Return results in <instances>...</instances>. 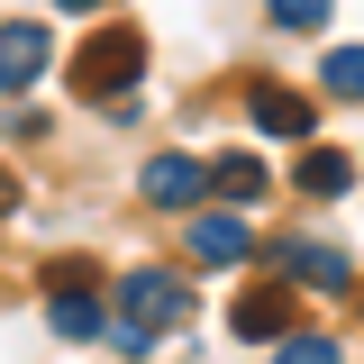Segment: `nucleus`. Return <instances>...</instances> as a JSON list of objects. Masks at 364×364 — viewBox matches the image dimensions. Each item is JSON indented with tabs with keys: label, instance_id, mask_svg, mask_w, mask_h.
I'll return each mask as SVG.
<instances>
[{
	"label": "nucleus",
	"instance_id": "nucleus-1",
	"mask_svg": "<svg viewBox=\"0 0 364 364\" xmlns=\"http://www.w3.org/2000/svg\"><path fill=\"white\" fill-rule=\"evenodd\" d=\"M182 318H191V282L182 273H155V264L119 273V310H109L119 346H155V337H173Z\"/></svg>",
	"mask_w": 364,
	"mask_h": 364
},
{
	"label": "nucleus",
	"instance_id": "nucleus-2",
	"mask_svg": "<svg viewBox=\"0 0 364 364\" xmlns=\"http://www.w3.org/2000/svg\"><path fill=\"white\" fill-rule=\"evenodd\" d=\"M136 73H146V37L109 28V37H91V46H82L73 91H82V100H109V91H136Z\"/></svg>",
	"mask_w": 364,
	"mask_h": 364
},
{
	"label": "nucleus",
	"instance_id": "nucleus-3",
	"mask_svg": "<svg viewBox=\"0 0 364 364\" xmlns=\"http://www.w3.org/2000/svg\"><path fill=\"white\" fill-rule=\"evenodd\" d=\"M136 191H146L155 210H191V200L210 191V164H191V155H155V164L136 173Z\"/></svg>",
	"mask_w": 364,
	"mask_h": 364
},
{
	"label": "nucleus",
	"instance_id": "nucleus-4",
	"mask_svg": "<svg viewBox=\"0 0 364 364\" xmlns=\"http://www.w3.org/2000/svg\"><path fill=\"white\" fill-rule=\"evenodd\" d=\"M55 64V46H46V28H28V18H9L0 28V91H28Z\"/></svg>",
	"mask_w": 364,
	"mask_h": 364
},
{
	"label": "nucleus",
	"instance_id": "nucleus-5",
	"mask_svg": "<svg viewBox=\"0 0 364 364\" xmlns=\"http://www.w3.org/2000/svg\"><path fill=\"white\" fill-rule=\"evenodd\" d=\"M246 109H255V128H264V136H310V100L282 91V82H255V91H246Z\"/></svg>",
	"mask_w": 364,
	"mask_h": 364
},
{
	"label": "nucleus",
	"instance_id": "nucleus-6",
	"mask_svg": "<svg viewBox=\"0 0 364 364\" xmlns=\"http://www.w3.org/2000/svg\"><path fill=\"white\" fill-rule=\"evenodd\" d=\"M291 328V291L282 282H264V291H237V337L255 346V337H282Z\"/></svg>",
	"mask_w": 364,
	"mask_h": 364
},
{
	"label": "nucleus",
	"instance_id": "nucleus-7",
	"mask_svg": "<svg viewBox=\"0 0 364 364\" xmlns=\"http://www.w3.org/2000/svg\"><path fill=\"white\" fill-rule=\"evenodd\" d=\"M282 273H291V282H310V291H346V282H355L337 246H282Z\"/></svg>",
	"mask_w": 364,
	"mask_h": 364
},
{
	"label": "nucleus",
	"instance_id": "nucleus-8",
	"mask_svg": "<svg viewBox=\"0 0 364 364\" xmlns=\"http://www.w3.org/2000/svg\"><path fill=\"white\" fill-rule=\"evenodd\" d=\"M191 255L200 264H246V219H191Z\"/></svg>",
	"mask_w": 364,
	"mask_h": 364
},
{
	"label": "nucleus",
	"instance_id": "nucleus-9",
	"mask_svg": "<svg viewBox=\"0 0 364 364\" xmlns=\"http://www.w3.org/2000/svg\"><path fill=\"white\" fill-rule=\"evenodd\" d=\"M264 164H255V155H219V164H210V191H228V200H237V210H246V200H264Z\"/></svg>",
	"mask_w": 364,
	"mask_h": 364
},
{
	"label": "nucleus",
	"instance_id": "nucleus-10",
	"mask_svg": "<svg viewBox=\"0 0 364 364\" xmlns=\"http://www.w3.org/2000/svg\"><path fill=\"white\" fill-rule=\"evenodd\" d=\"M55 337H100V328H109V301H91V291H55Z\"/></svg>",
	"mask_w": 364,
	"mask_h": 364
},
{
	"label": "nucleus",
	"instance_id": "nucleus-11",
	"mask_svg": "<svg viewBox=\"0 0 364 364\" xmlns=\"http://www.w3.org/2000/svg\"><path fill=\"white\" fill-rule=\"evenodd\" d=\"M346 182H355V164H346L337 146H310V155H301V191H318V200H337Z\"/></svg>",
	"mask_w": 364,
	"mask_h": 364
},
{
	"label": "nucleus",
	"instance_id": "nucleus-12",
	"mask_svg": "<svg viewBox=\"0 0 364 364\" xmlns=\"http://www.w3.org/2000/svg\"><path fill=\"white\" fill-rule=\"evenodd\" d=\"M328 91L337 100H364V46H337L328 55Z\"/></svg>",
	"mask_w": 364,
	"mask_h": 364
},
{
	"label": "nucleus",
	"instance_id": "nucleus-13",
	"mask_svg": "<svg viewBox=\"0 0 364 364\" xmlns=\"http://www.w3.org/2000/svg\"><path fill=\"white\" fill-rule=\"evenodd\" d=\"M282 364H346L337 337H282Z\"/></svg>",
	"mask_w": 364,
	"mask_h": 364
},
{
	"label": "nucleus",
	"instance_id": "nucleus-14",
	"mask_svg": "<svg viewBox=\"0 0 364 364\" xmlns=\"http://www.w3.org/2000/svg\"><path fill=\"white\" fill-rule=\"evenodd\" d=\"M328 9H337V0H273L282 28H328Z\"/></svg>",
	"mask_w": 364,
	"mask_h": 364
},
{
	"label": "nucleus",
	"instance_id": "nucleus-15",
	"mask_svg": "<svg viewBox=\"0 0 364 364\" xmlns=\"http://www.w3.org/2000/svg\"><path fill=\"white\" fill-rule=\"evenodd\" d=\"M9 210H18V182H9V164H0V219H9Z\"/></svg>",
	"mask_w": 364,
	"mask_h": 364
},
{
	"label": "nucleus",
	"instance_id": "nucleus-16",
	"mask_svg": "<svg viewBox=\"0 0 364 364\" xmlns=\"http://www.w3.org/2000/svg\"><path fill=\"white\" fill-rule=\"evenodd\" d=\"M64 9H100V0H64Z\"/></svg>",
	"mask_w": 364,
	"mask_h": 364
}]
</instances>
